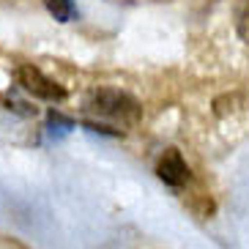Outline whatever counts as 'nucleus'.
I'll return each instance as SVG.
<instances>
[{
  "instance_id": "f257e3e1",
  "label": "nucleus",
  "mask_w": 249,
  "mask_h": 249,
  "mask_svg": "<svg viewBox=\"0 0 249 249\" xmlns=\"http://www.w3.org/2000/svg\"><path fill=\"white\" fill-rule=\"evenodd\" d=\"M90 112H96L99 118H110L121 126H134L142 118V107L134 99L132 93L118 88H96L88 93V102H85Z\"/></svg>"
},
{
  "instance_id": "f03ea898",
  "label": "nucleus",
  "mask_w": 249,
  "mask_h": 249,
  "mask_svg": "<svg viewBox=\"0 0 249 249\" xmlns=\"http://www.w3.org/2000/svg\"><path fill=\"white\" fill-rule=\"evenodd\" d=\"M17 82L28 90L30 96H36V99H44V102H52L58 104L66 99V88L58 85L55 80H50L41 69L30 66V63H22V66H17Z\"/></svg>"
},
{
  "instance_id": "7ed1b4c3",
  "label": "nucleus",
  "mask_w": 249,
  "mask_h": 249,
  "mask_svg": "<svg viewBox=\"0 0 249 249\" xmlns=\"http://www.w3.org/2000/svg\"><path fill=\"white\" fill-rule=\"evenodd\" d=\"M156 176H159V181L167 183V186L181 189L183 183H189L192 170H189V164L183 161L178 148H167V151L159 156V161H156Z\"/></svg>"
},
{
  "instance_id": "20e7f679",
  "label": "nucleus",
  "mask_w": 249,
  "mask_h": 249,
  "mask_svg": "<svg viewBox=\"0 0 249 249\" xmlns=\"http://www.w3.org/2000/svg\"><path fill=\"white\" fill-rule=\"evenodd\" d=\"M41 3L58 22H71V19L80 17V8H77L74 0H41Z\"/></svg>"
},
{
  "instance_id": "39448f33",
  "label": "nucleus",
  "mask_w": 249,
  "mask_h": 249,
  "mask_svg": "<svg viewBox=\"0 0 249 249\" xmlns=\"http://www.w3.org/2000/svg\"><path fill=\"white\" fill-rule=\"evenodd\" d=\"M47 129H50L52 134H55V132L66 134V132H71V129H74V121H71V118H63L60 112H55V110H50V112H47Z\"/></svg>"
}]
</instances>
